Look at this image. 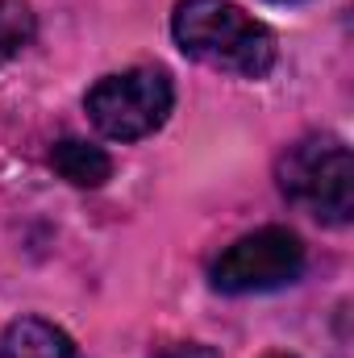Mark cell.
Wrapping results in <instances>:
<instances>
[{
  "label": "cell",
  "mask_w": 354,
  "mask_h": 358,
  "mask_svg": "<svg viewBox=\"0 0 354 358\" xmlns=\"http://www.w3.org/2000/svg\"><path fill=\"white\" fill-rule=\"evenodd\" d=\"M176 42L179 50L213 71L263 80L275 67V38L271 29L246 17L229 0H179L176 8Z\"/></svg>",
  "instance_id": "1"
},
{
  "label": "cell",
  "mask_w": 354,
  "mask_h": 358,
  "mask_svg": "<svg viewBox=\"0 0 354 358\" xmlns=\"http://www.w3.org/2000/svg\"><path fill=\"white\" fill-rule=\"evenodd\" d=\"M279 187L317 221L346 225L354 213V159L338 138H304L279 163Z\"/></svg>",
  "instance_id": "2"
},
{
  "label": "cell",
  "mask_w": 354,
  "mask_h": 358,
  "mask_svg": "<svg viewBox=\"0 0 354 358\" xmlns=\"http://www.w3.org/2000/svg\"><path fill=\"white\" fill-rule=\"evenodd\" d=\"M176 104V88L167 71L159 67H129L117 76H104L88 92L92 125L113 142H138L155 134Z\"/></svg>",
  "instance_id": "3"
},
{
  "label": "cell",
  "mask_w": 354,
  "mask_h": 358,
  "mask_svg": "<svg viewBox=\"0 0 354 358\" xmlns=\"http://www.w3.org/2000/svg\"><path fill=\"white\" fill-rule=\"evenodd\" d=\"M300 271H304V242L283 225H267L238 238L213 263V287L229 296L275 292L283 283H296Z\"/></svg>",
  "instance_id": "4"
},
{
  "label": "cell",
  "mask_w": 354,
  "mask_h": 358,
  "mask_svg": "<svg viewBox=\"0 0 354 358\" xmlns=\"http://www.w3.org/2000/svg\"><path fill=\"white\" fill-rule=\"evenodd\" d=\"M0 358H84L76 342L42 317H21L4 329Z\"/></svg>",
  "instance_id": "5"
},
{
  "label": "cell",
  "mask_w": 354,
  "mask_h": 358,
  "mask_svg": "<svg viewBox=\"0 0 354 358\" xmlns=\"http://www.w3.org/2000/svg\"><path fill=\"white\" fill-rule=\"evenodd\" d=\"M50 167L67 179V183H76V187H100L104 179L113 176V159H108L100 146L80 142V138L59 142V146L50 150Z\"/></svg>",
  "instance_id": "6"
},
{
  "label": "cell",
  "mask_w": 354,
  "mask_h": 358,
  "mask_svg": "<svg viewBox=\"0 0 354 358\" xmlns=\"http://www.w3.org/2000/svg\"><path fill=\"white\" fill-rule=\"evenodd\" d=\"M34 38V13L25 0H0V67L17 59Z\"/></svg>",
  "instance_id": "7"
},
{
  "label": "cell",
  "mask_w": 354,
  "mask_h": 358,
  "mask_svg": "<svg viewBox=\"0 0 354 358\" xmlns=\"http://www.w3.org/2000/svg\"><path fill=\"white\" fill-rule=\"evenodd\" d=\"M155 358H217V350H213V346H200V342H183V346L159 350Z\"/></svg>",
  "instance_id": "8"
},
{
  "label": "cell",
  "mask_w": 354,
  "mask_h": 358,
  "mask_svg": "<svg viewBox=\"0 0 354 358\" xmlns=\"http://www.w3.org/2000/svg\"><path fill=\"white\" fill-rule=\"evenodd\" d=\"M271 358H288V355H271Z\"/></svg>",
  "instance_id": "9"
}]
</instances>
